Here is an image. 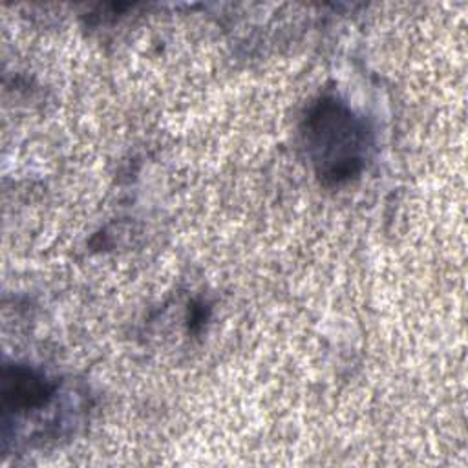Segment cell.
Wrapping results in <instances>:
<instances>
[{"instance_id": "obj_1", "label": "cell", "mask_w": 468, "mask_h": 468, "mask_svg": "<svg viewBox=\"0 0 468 468\" xmlns=\"http://www.w3.org/2000/svg\"><path fill=\"white\" fill-rule=\"evenodd\" d=\"M302 139L311 166L325 186L349 183L366 165L369 148L366 122L336 97H320L307 108Z\"/></svg>"}, {"instance_id": "obj_2", "label": "cell", "mask_w": 468, "mask_h": 468, "mask_svg": "<svg viewBox=\"0 0 468 468\" xmlns=\"http://www.w3.org/2000/svg\"><path fill=\"white\" fill-rule=\"evenodd\" d=\"M57 384L26 366H5L2 375V404L5 413H29L48 406Z\"/></svg>"}]
</instances>
